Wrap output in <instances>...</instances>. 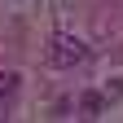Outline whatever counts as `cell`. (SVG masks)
I'll return each instance as SVG.
<instances>
[{
  "mask_svg": "<svg viewBox=\"0 0 123 123\" xmlns=\"http://www.w3.org/2000/svg\"><path fill=\"white\" fill-rule=\"evenodd\" d=\"M49 62L62 70H70V66H79V62H88V44L79 35H70V31H57L53 44H49Z\"/></svg>",
  "mask_w": 123,
  "mask_h": 123,
  "instance_id": "obj_1",
  "label": "cell"
},
{
  "mask_svg": "<svg viewBox=\"0 0 123 123\" xmlns=\"http://www.w3.org/2000/svg\"><path fill=\"white\" fill-rule=\"evenodd\" d=\"M13 88H18V75H13V70H5V75H0V101H5Z\"/></svg>",
  "mask_w": 123,
  "mask_h": 123,
  "instance_id": "obj_2",
  "label": "cell"
},
{
  "mask_svg": "<svg viewBox=\"0 0 123 123\" xmlns=\"http://www.w3.org/2000/svg\"><path fill=\"white\" fill-rule=\"evenodd\" d=\"M97 110H101V97H97V92H88V97H84V114L92 119V114H97Z\"/></svg>",
  "mask_w": 123,
  "mask_h": 123,
  "instance_id": "obj_3",
  "label": "cell"
}]
</instances>
